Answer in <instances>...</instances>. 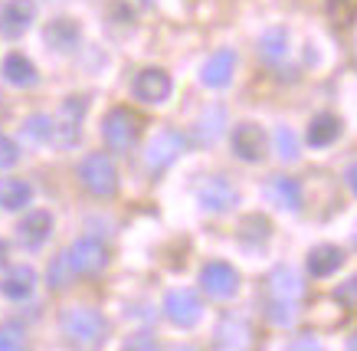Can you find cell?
Wrapping results in <instances>:
<instances>
[{
	"instance_id": "6da1fadb",
	"label": "cell",
	"mask_w": 357,
	"mask_h": 351,
	"mask_svg": "<svg viewBox=\"0 0 357 351\" xmlns=\"http://www.w3.org/2000/svg\"><path fill=\"white\" fill-rule=\"evenodd\" d=\"M59 329L73 345H102L109 335V322L92 308H66L59 315Z\"/></svg>"
},
{
	"instance_id": "7a4b0ae2",
	"label": "cell",
	"mask_w": 357,
	"mask_h": 351,
	"mask_svg": "<svg viewBox=\"0 0 357 351\" xmlns=\"http://www.w3.org/2000/svg\"><path fill=\"white\" fill-rule=\"evenodd\" d=\"M79 181H82L86 191L96 194V197H112V194L119 191V171H115V165H112L105 154H89V158H82Z\"/></svg>"
},
{
	"instance_id": "3957f363",
	"label": "cell",
	"mask_w": 357,
	"mask_h": 351,
	"mask_svg": "<svg viewBox=\"0 0 357 351\" xmlns=\"http://www.w3.org/2000/svg\"><path fill=\"white\" fill-rule=\"evenodd\" d=\"M66 260L76 269V276H98L109 266V250L98 240H92V237H82V240H76L66 250Z\"/></svg>"
},
{
	"instance_id": "277c9868",
	"label": "cell",
	"mask_w": 357,
	"mask_h": 351,
	"mask_svg": "<svg viewBox=\"0 0 357 351\" xmlns=\"http://www.w3.org/2000/svg\"><path fill=\"white\" fill-rule=\"evenodd\" d=\"M102 135H105V142H109L112 151H131L135 142H138V119H135L128 109H112L109 115H105Z\"/></svg>"
},
{
	"instance_id": "5b68a950",
	"label": "cell",
	"mask_w": 357,
	"mask_h": 351,
	"mask_svg": "<svg viewBox=\"0 0 357 351\" xmlns=\"http://www.w3.org/2000/svg\"><path fill=\"white\" fill-rule=\"evenodd\" d=\"M200 289L213 299H233L239 289V273L223 260H213L200 269Z\"/></svg>"
},
{
	"instance_id": "8992f818",
	"label": "cell",
	"mask_w": 357,
	"mask_h": 351,
	"mask_svg": "<svg viewBox=\"0 0 357 351\" xmlns=\"http://www.w3.org/2000/svg\"><path fill=\"white\" fill-rule=\"evenodd\" d=\"M164 312L171 318L174 325H181V329H194L197 322H200V296H197L194 289H174L167 292L164 299Z\"/></svg>"
},
{
	"instance_id": "52a82bcc",
	"label": "cell",
	"mask_w": 357,
	"mask_h": 351,
	"mask_svg": "<svg viewBox=\"0 0 357 351\" xmlns=\"http://www.w3.org/2000/svg\"><path fill=\"white\" fill-rule=\"evenodd\" d=\"M33 17H36V3L33 0H3L0 3V36L17 40L30 30Z\"/></svg>"
},
{
	"instance_id": "ba28073f",
	"label": "cell",
	"mask_w": 357,
	"mask_h": 351,
	"mask_svg": "<svg viewBox=\"0 0 357 351\" xmlns=\"http://www.w3.org/2000/svg\"><path fill=\"white\" fill-rule=\"evenodd\" d=\"M135 96L148 105H161L171 96V76L164 69H141L135 76Z\"/></svg>"
},
{
	"instance_id": "9c48e42d",
	"label": "cell",
	"mask_w": 357,
	"mask_h": 351,
	"mask_svg": "<svg viewBox=\"0 0 357 351\" xmlns=\"http://www.w3.org/2000/svg\"><path fill=\"white\" fill-rule=\"evenodd\" d=\"M184 151V135L181 132H158L148 144V167L161 171V167L174 165L177 154Z\"/></svg>"
},
{
	"instance_id": "30bf717a",
	"label": "cell",
	"mask_w": 357,
	"mask_h": 351,
	"mask_svg": "<svg viewBox=\"0 0 357 351\" xmlns=\"http://www.w3.org/2000/svg\"><path fill=\"white\" fill-rule=\"evenodd\" d=\"M233 151L243 161H262L266 158V135H262L259 125H252V121L236 125L233 128Z\"/></svg>"
},
{
	"instance_id": "8fae6325",
	"label": "cell",
	"mask_w": 357,
	"mask_h": 351,
	"mask_svg": "<svg viewBox=\"0 0 357 351\" xmlns=\"http://www.w3.org/2000/svg\"><path fill=\"white\" fill-rule=\"evenodd\" d=\"M197 200H200V207L204 210H213V214H223V210H229L233 204H236V191L223 181V177H210V181H204L200 184V191H197Z\"/></svg>"
},
{
	"instance_id": "7c38bea8",
	"label": "cell",
	"mask_w": 357,
	"mask_h": 351,
	"mask_svg": "<svg viewBox=\"0 0 357 351\" xmlns=\"http://www.w3.org/2000/svg\"><path fill=\"white\" fill-rule=\"evenodd\" d=\"M341 266H344V250H341V246L321 243V246H312V250H308V273L318 276V279L337 273Z\"/></svg>"
},
{
	"instance_id": "4fadbf2b",
	"label": "cell",
	"mask_w": 357,
	"mask_h": 351,
	"mask_svg": "<svg viewBox=\"0 0 357 351\" xmlns=\"http://www.w3.org/2000/svg\"><path fill=\"white\" fill-rule=\"evenodd\" d=\"M17 233H20V240L26 243V246H40V243L53 233V217H50L46 210H30V214L17 223Z\"/></svg>"
},
{
	"instance_id": "5bb4252c",
	"label": "cell",
	"mask_w": 357,
	"mask_h": 351,
	"mask_svg": "<svg viewBox=\"0 0 357 351\" xmlns=\"http://www.w3.org/2000/svg\"><path fill=\"white\" fill-rule=\"evenodd\" d=\"M233 66H236V53H233V50H220V53H213L206 59L200 79H204L206 86L223 89L229 82V76H233Z\"/></svg>"
},
{
	"instance_id": "9a60e30c",
	"label": "cell",
	"mask_w": 357,
	"mask_h": 351,
	"mask_svg": "<svg viewBox=\"0 0 357 351\" xmlns=\"http://www.w3.org/2000/svg\"><path fill=\"white\" fill-rule=\"evenodd\" d=\"M33 285H36V273H33V266H17L10 273L3 276V283H0V292L13 302H20L33 292Z\"/></svg>"
},
{
	"instance_id": "2e32d148",
	"label": "cell",
	"mask_w": 357,
	"mask_h": 351,
	"mask_svg": "<svg viewBox=\"0 0 357 351\" xmlns=\"http://www.w3.org/2000/svg\"><path fill=\"white\" fill-rule=\"evenodd\" d=\"M3 79L17 89H30L36 86V66L23 53H10L3 59Z\"/></svg>"
},
{
	"instance_id": "e0dca14e",
	"label": "cell",
	"mask_w": 357,
	"mask_h": 351,
	"mask_svg": "<svg viewBox=\"0 0 357 351\" xmlns=\"http://www.w3.org/2000/svg\"><path fill=\"white\" fill-rule=\"evenodd\" d=\"M337 135H341V119L331 115V112L314 115L312 125H308V144H314V148H325V144L337 142Z\"/></svg>"
},
{
	"instance_id": "ac0fdd59",
	"label": "cell",
	"mask_w": 357,
	"mask_h": 351,
	"mask_svg": "<svg viewBox=\"0 0 357 351\" xmlns=\"http://www.w3.org/2000/svg\"><path fill=\"white\" fill-rule=\"evenodd\" d=\"M79 23L76 20H53L50 27H46V43L53 46V50H59V53H69V50H76L79 43Z\"/></svg>"
},
{
	"instance_id": "d6986e66",
	"label": "cell",
	"mask_w": 357,
	"mask_h": 351,
	"mask_svg": "<svg viewBox=\"0 0 357 351\" xmlns=\"http://www.w3.org/2000/svg\"><path fill=\"white\" fill-rule=\"evenodd\" d=\"M33 197V187L20 177H3L0 181V207L3 210H20L26 207Z\"/></svg>"
},
{
	"instance_id": "ffe728a7",
	"label": "cell",
	"mask_w": 357,
	"mask_h": 351,
	"mask_svg": "<svg viewBox=\"0 0 357 351\" xmlns=\"http://www.w3.org/2000/svg\"><path fill=\"white\" fill-rule=\"evenodd\" d=\"M223 128H227V115H223V109H220V105H210V109L200 115V121H197V142L213 144Z\"/></svg>"
},
{
	"instance_id": "44dd1931",
	"label": "cell",
	"mask_w": 357,
	"mask_h": 351,
	"mask_svg": "<svg viewBox=\"0 0 357 351\" xmlns=\"http://www.w3.org/2000/svg\"><path fill=\"white\" fill-rule=\"evenodd\" d=\"M302 276L295 273L292 266H279L275 273H272V292H275V299H298L302 296Z\"/></svg>"
},
{
	"instance_id": "7402d4cb",
	"label": "cell",
	"mask_w": 357,
	"mask_h": 351,
	"mask_svg": "<svg viewBox=\"0 0 357 351\" xmlns=\"http://www.w3.org/2000/svg\"><path fill=\"white\" fill-rule=\"evenodd\" d=\"M272 197L279 200L282 207L289 210H302V184L295 177H272Z\"/></svg>"
},
{
	"instance_id": "603a6c76",
	"label": "cell",
	"mask_w": 357,
	"mask_h": 351,
	"mask_svg": "<svg viewBox=\"0 0 357 351\" xmlns=\"http://www.w3.org/2000/svg\"><path fill=\"white\" fill-rule=\"evenodd\" d=\"M285 53H289V33H285L282 27L269 30V33L259 40V56L266 63H279V59H285Z\"/></svg>"
},
{
	"instance_id": "cb8c5ba5",
	"label": "cell",
	"mask_w": 357,
	"mask_h": 351,
	"mask_svg": "<svg viewBox=\"0 0 357 351\" xmlns=\"http://www.w3.org/2000/svg\"><path fill=\"white\" fill-rule=\"evenodd\" d=\"M239 237L246 243H266L272 237V223L259 214H249V217L239 220Z\"/></svg>"
},
{
	"instance_id": "d4e9b609",
	"label": "cell",
	"mask_w": 357,
	"mask_h": 351,
	"mask_svg": "<svg viewBox=\"0 0 357 351\" xmlns=\"http://www.w3.org/2000/svg\"><path fill=\"white\" fill-rule=\"evenodd\" d=\"M328 20L335 23L337 30H347L357 17V0H328Z\"/></svg>"
},
{
	"instance_id": "484cf974",
	"label": "cell",
	"mask_w": 357,
	"mask_h": 351,
	"mask_svg": "<svg viewBox=\"0 0 357 351\" xmlns=\"http://www.w3.org/2000/svg\"><path fill=\"white\" fill-rule=\"evenodd\" d=\"M46 279H50V285H53V289H59V292H63V289H69V285L76 283V269L69 266V260H66V253L53 260V266H50V273H46Z\"/></svg>"
},
{
	"instance_id": "4316f807",
	"label": "cell",
	"mask_w": 357,
	"mask_h": 351,
	"mask_svg": "<svg viewBox=\"0 0 357 351\" xmlns=\"http://www.w3.org/2000/svg\"><path fill=\"white\" fill-rule=\"evenodd\" d=\"M26 345V331L17 325V322H7L0 325V351H17Z\"/></svg>"
},
{
	"instance_id": "83f0119b",
	"label": "cell",
	"mask_w": 357,
	"mask_h": 351,
	"mask_svg": "<svg viewBox=\"0 0 357 351\" xmlns=\"http://www.w3.org/2000/svg\"><path fill=\"white\" fill-rule=\"evenodd\" d=\"M275 151H279L282 161H295L298 158V138H295L292 128H279L275 132Z\"/></svg>"
},
{
	"instance_id": "f1b7e54d",
	"label": "cell",
	"mask_w": 357,
	"mask_h": 351,
	"mask_svg": "<svg viewBox=\"0 0 357 351\" xmlns=\"http://www.w3.org/2000/svg\"><path fill=\"white\" fill-rule=\"evenodd\" d=\"M26 135L36 142H53V119L50 115H30L26 119Z\"/></svg>"
},
{
	"instance_id": "f546056e",
	"label": "cell",
	"mask_w": 357,
	"mask_h": 351,
	"mask_svg": "<svg viewBox=\"0 0 357 351\" xmlns=\"http://www.w3.org/2000/svg\"><path fill=\"white\" fill-rule=\"evenodd\" d=\"M17 161H20V144L13 142V138H7V135H0V171L13 167Z\"/></svg>"
},
{
	"instance_id": "4dcf8cb0",
	"label": "cell",
	"mask_w": 357,
	"mask_h": 351,
	"mask_svg": "<svg viewBox=\"0 0 357 351\" xmlns=\"http://www.w3.org/2000/svg\"><path fill=\"white\" fill-rule=\"evenodd\" d=\"M292 302L289 299H275L269 306V322H275V325H289L292 322Z\"/></svg>"
},
{
	"instance_id": "1f68e13d",
	"label": "cell",
	"mask_w": 357,
	"mask_h": 351,
	"mask_svg": "<svg viewBox=\"0 0 357 351\" xmlns=\"http://www.w3.org/2000/svg\"><path fill=\"white\" fill-rule=\"evenodd\" d=\"M354 292H357V283H354V279H347V283H344V285H341V289H337V292H335V299H337V302H341V306L347 308V312L354 308Z\"/></svg>"
},
{
	"instance_id": "d6a6232c",
	"label": "cell",
	"mask_w": 357,
	"mask_h": 351,
	"mask_svg": "<svg viewBox=\"0 0 357 351\" xmlns=\"http://www.w3.org/2000/svg\"><path fill=\"white\" fill-rule=\"evenodd\" d=\"M125 348H158V341L148 338V335H135V338L125 341Z\"/></svg>"
},
{
	"instance_id": "836d02e7",
	"label": "cell",
	"mask_w": 357,
	"mask_h": 351,
	"mask_svg": "<svg viewBox=\"0 0 357 351\" xmlns=\"http://www.w3.org/2000/svg\"><path fill=\"white\" fill-rule=\"evenodd\" d=\"M115 13H119V17H135V0H115Z\"/></svg>"
},
{
	"instance_id": "e575fe53",
	"label": "cell",
	"mask_w": 357,
	"mask_h": 351,
	"mask_svg": "<svg viewBox=\"0 0 357 351\" xmlns=\"http://www.w3.org/2000/svg\"><path fill=\"white\" fill-rule=\"evenodd\" d=\"M7 260H10V246H7V243L0 240V269L7 266Z\"/></svg>"
},
{
	"instance_id": "d590c367",
	"label": "cell",
	"mask_w": 357,
	"mask_h": 351,
	"mask_svg": "<svg viewBox=\"0 0 357 351\" xmlns=\"http://www.w3.org/2000/svg\"><path fill=\"white\" fill-rule=\"evenodd\" d=\"M347 187H351V191H354V165H351V167H347Z\"/></svg>"
}]
</instances>
